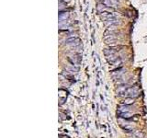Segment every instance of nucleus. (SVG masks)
<instances>
[{"instance_id":"f257e3e1","label":"nucleus","mask_w":147,"mask_h":138,"mask_svg":"<svg viewBox=\"0 0 147 138\" xmlns=\"http://www.w3.org/2000/svg\"><path fill=\"white\" fill-rule=\"evenodd\" d=\"M139 94H140V90L137 87H127L123 96L125 97V98L134 99L136 97L139 96Z\"/></svg>"},{"instance_id":"f03ea898","label":"nucleus","mask_w":147,"mask_h":138,"mask_svg":"<svg viewBox=\"0 0 147 138\" xmlns=\"http://www.w3.org/2000/svg\"><path fill=\"white\" fill-rule=\"evenodd\" d=\"M118 112H119V114H125V113H129L130 112V107H129L128 105H119L118 107Z\"/></svg>"},{"instance_id":"7ed1b4c3","label":"nucleus","mask_w":147,"mask_h":138,"mask_svg":"<svg viewBox=\"0 0 147 138\" xmlns=\"http://www.w3.org/2000/svg\"><path fill=\"white\" fill-rule=\"evenodd\" d=\"M69 14L67 12H63V11H60L59 12V21L62 22V21H65L67 18H68Z\"/></svg>"},{"instance_id":"20e7f679","label":"nucleus","mask_w":147,"mask_h":138,"mask_svg":"<svg viewBox=\"0 0 147 138\" xmlns=\"http://www.w3.org/2000/svg\"><path fill=\"white\" fill-rule=\"evenodd\" d=\"M101 18H103L105 20H108L109 18H115L114 14L113 13H109V12H102L101 14Z\"/></svg>"},{"instance_id":"39448f33","label":"nucleus","mask_w":147,"mask_h":138,"mask_svg":"<svg viewBox=\"0 0 147 138\" xmlns=\"http://www.w3.org/2000/svg\"><path fill=\"white\" fill-rule=\"evenodd\" d=\"M133 100H134V99H132V98H126L125 99H124L123 103L125 105H130V104H132L133 102H134Z\"/></svg>"},{"instance_id":"423d86ee","label":"nucleus","mask_w":147,"mask_h":138,"mask_svg":"<svg viewBox=\"0 0 147 138\" xmlns=\"http://www.w3.org/2000/svg\"><path fill=\"white\" fill-rule=\"evenodd\" d=\"M106 7L104 4H102V3H99L98 5V10L99 11V12H103V10H105L106 9Z\"/></svg>"}]
</instances>
